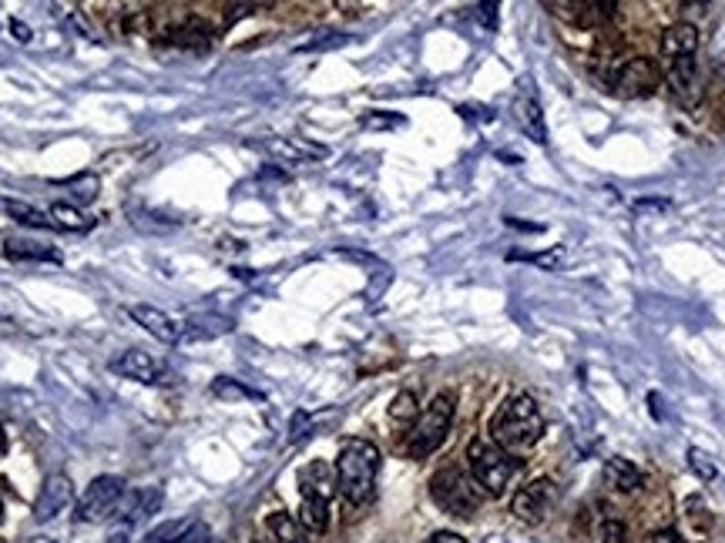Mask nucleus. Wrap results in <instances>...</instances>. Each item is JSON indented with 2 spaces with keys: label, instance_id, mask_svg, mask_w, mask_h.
Masks as SVG:
<instances>
[{
  "label": "nucleus",
  "instance_id": "f257e3e1",
  "mask_svg": "<svg viewBox=\"0 0 725 543\" xmlns=\"http://www.w3.org/2000/svg\"><path fill=\"white\" fill-rule=\"evenodd\" d=\"M380 450L370 440H346L336 456V490L350 506H362L373 500L376 476H380Z\"/></svg>",
  "mask_w": 725,
  "mask_h": 543
},
{
  "label": "nucleus",
  "instance_id": "f03ea898",
  "mask_svg": "<svg viewBox=\"0 0 725 543\" xmlns=\"http://www.w3.org/2000/svg\"><path fill=\"white\" fill-rule=\"evenodd\" d=\"M544 436V416L531 396H508L490 420V440L508 453L531 450Z\"/></svg>",
  "mask_w": 725,
  "mask_h": 543
},
{
  "label": "nucleus",
  "instance_id": "7ed1b4c3",
  "mask_svg": "<svg viewBox=\"0 0 725 543\" xmlns=\"http://www.w3.org/2000/svg\"><path fill=\"white\" fill-rule=\"evenodd\" d=\"M332 493H336V470L330 463H306L299 470V523L310 533H326V527H330Z\"/></svg>",
  "mask_w": 725,
  "mask_h": 543
},
{
  "label": "nucleus",
  "instance_id": "20e7f679",
  "mask_svg": "<svg viewBox=\"0 0 725 543\" xmlns=\"http://www.w3.org/2000/svg\"><path fill=\"white\" fill-rule=\"evenodd\" d=\"M467 460H470V476H474V483L484 493H490V496H500V493L508 490L510 480H514L520 470V463L514 460L504 446H498L494 440H484V436L470 440Z\"/></svg>",
  "mask_w": 725,
  "mask_h": 543
},
{
  "label": "nucleus",
  "instance_id": "39448f33",
  "mask_svg": "<svg viewBox=\"0 0 725 543\" xmlns=\"http://www.w3.org/2000/svg\"><path fill=\"white\" fill-rule=\"evenodd\" d=\"M454 402H457L454 392H440V396L416 416L404 443V450L410 460H426V456H434V453L444 446L447 433H450V423H454Z\"/></svg>",
  "mask_w": 725,
  "mask_h": 543
},
{
  "label": "nucleus",
  "instance_id": "423d86ee",
  "mask_svg": "<svg viewBox=\"0 0 725 543\" xmlns=\"http://www.w3.org/2000/svg\"><path fill=\"white\" fill-rule=\"evenodd\" d=\"M430 500L450 517H474L480 506V490H477L474 476H467L457 466H444L430 476Z\"/></svg>",
  "mask_w": 725,
  "mask_h": 543
},
{
  "label": "nucleus",
  "instance_id": "0eeeda50",
  "mask_svg": "<svg viewBox=\"0 0 725 543\" xmlns=\"http://www.w3.org/2000/svg\"><path fill=\"white\" fill-rule=\"evenodd\" d=\"M125 480L121 476H98L88 483V490L81 493V500L74 506V520L78 523H101L111 520L121 500H125Z\"/></svg>",
  "mask_w": 725,
  "mask_h": 543
},
{
  "label": "nucleus",
  "instance_id": "6e6552de",
  "mask_svg": "<svg viewBox=\"0 0 725 543\" xmlns=\"http://www.w3.org/2000/svg\"><path fill=\"white\" fill-rule=\"evenodd\" d=\"M554 506H558V483L548 480V476L524 483V486L514 493V500H510V513H514L520 523H531V527H538V523L548 520L551 513H554Z\"/></svg>",
  "mask_w": 725,
  "mask_h": 543
},
{
  "label": "nucleus",
  "instance_id": "1a4fd4ad",
  "mask_svg": "<svg viewBox=\"0 0 725 543\" xmlns=\"http://www.w3.org/2000/svg\"><path fill=\"white\" fill-rule=\"evenodd\" d=\"M108 370H111L114 376H125V380L142 382V386H162V382H168V370L155 356H148L145 349H125V352H118V356L108 359Z\"/></svg>",
  "mask_w": 725,
  "mask_h": 543
},
{
  "label": "nucleus",
  "instance_id": "9d476101",
  "mask_svg": "<svg viewBox=\"0 0 725 543\" xmlns=\"http://www.w3.org/2000/svg\"><path fill=\"white\" fill-rule=\"evenodd\" d=\"M658 84H662V74H658V68L648 57H632L615 74V91L622 94V98H645Z\"/></svg>",
  "mask_w": 725,
  "mask_h": 543
},
{
  "label": "nucleus",
  "instance_id": "9b49d317",
  "mask_svg": "<svg viewBox=\"0 0 725 543\" xmlns=\"http://www.w3.org/2000/svg\"><path fill=\"white\" fill-rule=\"evenodd\" d=\"M128 316L135 318V326L145 329L148 336H155L158 342H182V339L188 336L185 322H178L175 316H168L165 308H158V306L138 302V306H128Z\"/></svg>",
  "mask_w": 725,
  "mask_h": 543
},
{
  "label": "nucleus",
  "instance_id": "f8f14e48",
  "mask_svg": "<svg viewBox=\"0 0 725 543\" xmlns=\"http://www.w3.org/2000/svg\"><path fill=\"white\" fill-rule=\"evenodd\" d=\"M71 500H74L71 476L54 473V476H47V480H44L41 493H37V503H34V520L47 523V520H54V517H61V513L71 506Z\"/></svg>",
  "mask_w": 725,
  "mask_h": 543
},
{
  "label": "nucleus",
  "instance_id": "ddd939ff",
  "mask_svg": "<svg viewBox=\"0 0 725 543\" xmlns=\"http://www.w3.org/2000/svg\"><path fill=\"white\" fill-rule=\"evenodd\" d=\"M514 114H518L520 128L531 134V141L538 144H548V128H544V114H541V104L538 98L531 94V88H524V91L514 98Z\"/></svg>",
  "mask_w": 725,
  "mask_h": 543
},
{
  "label": "nucleus",
  "instance_id": "4468645a",
  "mask_svg": "<svg viewBox=\"0 0 725 543\" xmlns=\"http://www.w3.org/2000/svg\"><path fill=\"white\" fill-rule=\"evenodd\" d=\"M699 51V31H695V24L688 21H678L672 27H665L662 31V57H685V54H695Z\"/></svg>",
  "mask_w": 725,
  "mask_h": 543
},
{
  "label": "nucleus",
  "instance_id": "2eb2a0df",
  "mask_svg": "<svg viewBox=\"0 0 725 543\" xmlns=\"http://www.w3.org/2000/svg\"><path fill=\"white\" fill-rule=\"evenodd\" d=\"M668 84L672 91L685 101L695 98V84H699V64H695V54H685V57H668Z\"/></svg>",
  "mask_w": 725,
  "mask_h": 543
},
{
  "label": "nucleus",
  "instance_id": "dca6fc26",
  "mask_svg": "<svg viewBox=\"0 0 725 543\" xmlns=\"http://www.w3.org/2000/svg\"><path fill=\"white\" fill-rule=\"evenodd\" d=\"M604 483L618 493H635L645 486V473L635 466L632 460H625V456H615V460L604 463Z\"/></svg>",
  "mask_w": 725,
  "mask_h": 543
},
{
  "label": "nucleus",
  "instance_id": "f3484780",
  "mask_svg": "<svg viewBox=\"0 0 725 543\" xmlns=\"http://www.w3.org/2000/svg\"><path fill=\"white\" fill-rule=\"evenodd\" d=\"M266 151H272L276 158H286V162H316V158H326V148L322 144H310L302 141V138H269V141H262Z\"/></svg>",
  "mask_w": 725,
  "mask_h": 543
},
{
  "label": "nucleus",
  "instance_id": "a211bd4d",
  "mask_svg": "<svg viewBox=\"0 0 725 543\" xmlns=\"http://www.w3.org/2000/svg\"><path fill=\"white\" fill-rule=\"evenodd\" d=\"M165 41L175 44V47H185V51H205V47H212V31H208L205 21L192 17L182 27H172Z\"/></svg>",
  "mask_w": 725,
  "mask_h": 543
},
{
  "label": "nucleus",
  "instance_id": "6ab92c4d",
  "mask_svg": "<svg viewBox=\"0 0 725 543\" xmlns=\"http://www.w3.org/2000/svg\"><path fill=\"white\" fill-rule=\"evenodd\" d=\"M269 533L276 543H310V530L299 523V517L286 510L269 513Z\"/></svg>",
  "mask_w": 725,
  "mask_h": 543
},
{
  "label": "nucleus",
  "instance_id": "aec40b11",
  "mask_svg": "<svg viewBox=\"0 0 725 543\" xmlns=\"http://www.w3.org/2000/svg\"><path fill=\"white\" fill-rule=\"evenodd\" d=\"M4 256L14 262H61V256L47 245H37L31 238H7L4 242Z\"/></svg>",
  "mask_w": 725,
  "mask_h": 543
},
{
  "label": "nucleus",
  "instance_id": "412c9836",
  "mask_svg": "<svg viewBox=\"0 0 725 543\" xmlns=\"http://www.w3.org/2000/svg\"><path fill=\"white\" fill-rule=\"evenodd\" d=\"M0 212L7 218H14L17 225H27V228H58L54 225V218H47L41 208L27 205V202H14V198H0Z\"/></svg>",
  "mask_w": 725,
  "mask_h": 543
},
{
  "label": "nucleus",
  "instance_id": "4be33fe9",
  "mask_svg": "<svg viewBox=\"0 0 725 543\" xmlns=\"http://www.w3.org/2000/svg\"><path fill=\"white\" fill-rule=\"evenodd\" d=\"M352 37L342 31H320L316 37H310V41L296 44V54H326V51H336V47H346Z\"/></svg>",
  "mask_w": 725,
  "mask_h": 543
},
{
  "label": "nucleus",
  "instance_id": "5701e85b",
  "mask_svg": "<svg viewBox=\"0 0 725 543\" xmlns=\"http://www.w3.org/2000/svg\"><path fill=\"white\" fill-rule=\"evenodd\" d=\"M51 218H54V225L64 228V232H88V228L94 225L91 215H84V212H78V208H71V205H61V202L51 208Z\"/></svg>",
  "mask_w": 725,
  "mask_h": 543
},
{
  "label": "nucleus",
  "instance_id": "b1692460",
  "mask_svg": "<svg viewBox=\"0 0 725 543\" xmlns=\"http://www.w3.org/2000/svg\"><path fill=\"white\" fill-rule=\"evenodd\" d=\"M601 543H628V527L612 506H604L601 513Z\"/></svg>",
  "mask_w": 725,
  "mask_h": 543
},
{
  "label": "nucleus",
  "instance_id": "393cba45",
  "mask_svg": "<svg viewBox=\"0 0 725 543\" xmlns=\"http://www.w3.org/2000/svg\"><path fill=\"white\" fill-rule=\"evenodd\" d=\"M212 392H215L218 400H259V392L249 390V386H242V382H236V380H228V376L212 382Z\"/></svg>",
  "mask_w": 725,
  "mask_h": 543
},
{
  "label": "nucleus",
  "instance_id": "a878e982",
  "mask_svg": "<svg viewBox=\"0 0 725 543\" xmlns=\"http://www.w3.org/2000/svg\"><path fill=\"white\" fill-rule=\"evenodd\" d=\"M416 416H420V410H416V396L410 390L396 392L394 406H390V420L394 423H414Z\"/></svg>",
  "mask_w": 725,
  "mask_h": 543
},
{
  "label": "nucleus",
  "instance_id": "bb28decb",
  "mask_svg": "<svg viewBox=\"0 0 725 543\" xmlns=\"http://www.w3.org/2000/svg\"><path fill=\"white\" fill-rule=\"evenodd\" d=\"M548 7L558 14V17H564V21H571V24H581V21H584V14H588L584 0H548Z\"/></svg>",
  "mask_w": 725,
  "mask_h": 543
},
{
  "label": "nucleus",
  "instance_id": "cd10ccee",
  "mask_svg": "<svg viewBox=\"0 0 725 543\" xmlns=\"http://www.w3.org/2000/svg\"><path fill=\"white\" fill-rule=\"evenodd\" d=\"M360 124L362 128H400V124H406V118L404 114H386V111H370V114H362L360 118Z\"/></svg>",
  "mask_w": 725,
  "mask_h": 543
},
{
  "label": "nucleus",
  "instance_id": "c85d7f7f",
  "mask_svg": "<svg viewBox=\"0 0 725 543\" xmlns=\"http://www.w3.org/2000/svg\"><path fill=\"white\" fill-rule=\"evenodd\" d=\"M498 11H500V0H480L477 4V21L488 34L498 31Z\"/></svg>",
  "mask_w": 725,
  "mask_h": 543
},
{
  "label": "nucleus",
  "instance_id": "c756f323",
  "mask_svg": "<svg viewBox=\"0 0 725 543\" xmlns=\"http://www.w3.org/2000/svg\"><path fill=\"white\" fill-rule=\"evenodd\" d=\"M188 523H162V527H155V530L148 533L145 537V543H175L178 540V533L185 530Z\"/></svg>",
  "mask_w": 725,
  "mask_h": 543
},
{
  "label": "nucleus",
  "instance_id": "7c9ffc66",
  "mask_svg": "<svg viewBox=\"0 0 725 543\" xmlns=\"http://www.w3.org/2000/svg\"><path fill=\"white\" fill-rule=\"evenodd\" d=\"M688 466L695 470V476H702V480H715L719 470H715V463L699 450H688Z\"/></svg>",
  "mask_w": 725,
  "mask_h": 543
},
{
  "label": "nucleus",
  "instance_id": "2f4dec72",
  "mask_svg": "<svg viewBox=\"0 0 725 543\" xmlns=\"http://www.w3.org/2000/svg\"><path fill=\"white\" fill-rule=\"evenodd\" d=\"M584 7H588V17H594V21H612L618 14V0H584Z\"/></svg>",
  "mask_w": 725,
  "mask_h": 543
},
{
  "label": "nucleus",
  "instance_id": "473e14b6",
  "mask_svg": "<svg viewBox=\"0 0 725 543\" xmlns=\"http://www.w3.org/2000/svg\"><path fill=\"white\" fill-rule=\"evenodd\" d=\"M175 543H212V530H208L205 523H188L185 530L178 533Z\"/></svg>",
  "mask_w": 725,
  "mask_h": 543
},
{
  "label": "nucleus",
  "instance_id": "72a5a7b5",
  "mask_svg": "<svg viewBox=\"0 0 725 543\" xmlns=\"http://www.w3.org/2000/svg\"><path fill=\"white\" fill-rule=\"evenodd\" d=\"M672 202H665V198H642V202H635V212H668Z\"/></svg>",
  "mask_w": 725,
  "mask_h": 543
},
{
  "label": "nucleus",
  "instance_id": "f704fd0d",
  "mask_svg": "<svg viewBox=\"0 0 725 543\" xmlns=\"http://www.w3.org/2000/svg\"><path fill=\"white\" fill-rule=\"evenodd\" d=\"M306 426H310V416H306V412H296V416H292V440H302V436H306Z\"/></svg>",
  "mask_w": 725,
  "mask_h": 543
},
{
  "label": "nucleus",
  "instance_id": "c9c22d12",
  "mask_svg": "<svg viewBox=\"0 0 725 543\" xmlns=\"http://www.w3.org/2000/svg\"><path fill=\"white\" fill-rule=\"evenodd\" d=\"M648 543H682V537H678L675 530H658V533L648 537Z\"/></svg>",
  "mask_w": 725,
  "mask_h": 543
},
{
  "label": "nucleus",
  "instance_id": "e433bc0d",
  "mask_svg": "<svg viewBox=\"0 0 725 543\" xmlns=\"http://www.w3.org/2000/svg\"><path fill=\"white\" fill-rule=\"evenodd\" d=\"M11 34H14V37H17V41H21V44L31 41V27H27V24H24V21H11Z\"/></svg>",
  "mask_w": 725,
  "mask_h": 543
},
{
  "label": "nucleus",
  "instance_id": "4c0bfd02",
  "mask_svg": "<svg viewBox=\"0 0 725 543\" xmlns=\"http://www.w3.org/2000/svg\"><path fill=\"white\" fill-rule=\"evenodd\" d=\"M430 543H467V540H464V537H457V533L444 530V533H434V540H430Z\"/></svg>",
  "mask_w": 725,
  "mask_h": 543
},
{
  "label": "nucleus",
  "instance_id": "58836bf2",
  "mask_svg": "<svg viewBox=\"0 0 725 543\" xmlns=\"http://www.w3.org/2000/svg\"><path fill=\"white\" fill-rule=\"evenodd\" d=\"M0 453H7V433H4V423H0Z\"/></svg>",
  "mask_w": 725,
  "mask_h": 543
},
{
  "label": "nucleus",
  "instance_id": "ea45409f",
  "mask_svg": "<svg viewBox=\"0 0 725 543\" xmlns=\"http://www.w3.org/2000/svg\"><path fill=\"white\" fill-rule=\"evenodd\" d=\"M27 543H58V540H51V537H31Z\"/></svg>",
  "mask_w": 725,
  "mask_h": 543
},
{
  "label": "nucleus",
  "instance_id": "a19ab883",
  "mask_svg": "<svg viewBox=\"0 0 725 543\" xmlns=\"http://www.w3.org/2000/svg\"><path fill=\"white\" fill-rule=\"evenodd\" d=\"M685 4H699V7H705V0H685Z\"/></svg>",
  "mask_w": 725,
  "mask_h": 543
},
{
  "label": "nucleus",
  "instance_id": "79ce46f5",
  "mask_svg": "<svg viewBox=\"0 0 725 543\" xmlns=\"http://www.w3.org/2000/svg\"><path fill=\"white\" fill-rule=\"evenodd\" d=\"M252 543H266V540H252Z\"/></svg>",
  "mask_w": 725,
  "mask_h": 543
}]
</instances>
